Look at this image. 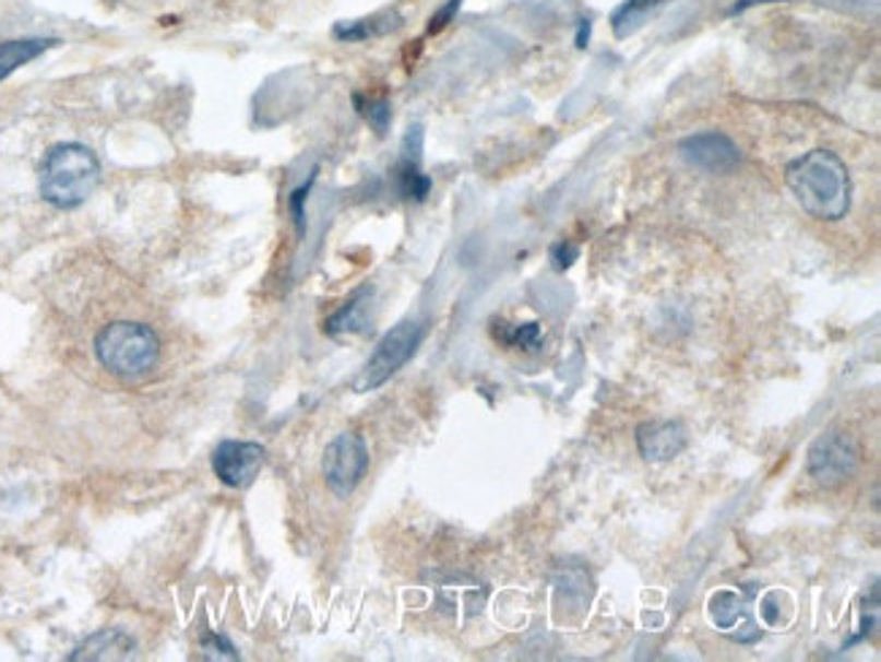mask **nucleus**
Returning <instances> with one entry per match:
<instances>
[{
	"label": "nucleus",
	"instance_id": "nucleus-1",
	"mask_svg": "<svg viewBox=\"0 0 881 662\" xmlns=\"http://www.w3.org/2000/svg\"><path fill=\"white\" fill-rule=\"evenodd\" d=\"M798 204L817 221H841L852 204L849 168L833 150H811L784 168Z\"/></svg>",
	"mask_w": 881,
	"mask_h": 662
},
{
	"label": "nucleus",
	"instance_id": "nucleus-2",
	"mask_svg": "<svg viewBox=\"0 0 881 662\" xmlns=\"http://www.w3.org/2000/svg\"><path fill=\"white\" fill-rule=\"evenodd\" d=\"M100 179V164L95 153L82 144H58L41 164V196L58 210H74L87 201Z\"/></svg>",
	"mask_w": 881,
	"mask_h": 662
},
{
	"label": "nucleus",
	"instance_id": "nucleus-3",
	"mask_svg": "<svg viewBox=\"0 0 881 662\" xmlns=\"http://www.w3.org/2000/svg\"><path fill=\"white\" fill-rule=\"evenodd\" d=\"M95 356L109 373L133 378L158 364L160 340L153 329L136 321H115L95 336Z\"/></svg>",
	"mask_w": 881,
	"mask_h": 662
},
{
	"label": "nucleus",
	"instance_id": "nucleus-4",
	"mask_svg": "<svg viewBox=\"0 0 881 662\" xmlns=\"http://www.w3.org/2000/svg\"><path fill=\"white\" fill-rule=\"evenodd\" d=\"M426 336V327L418 321H402L396 323L389 334L380 340V345L374 347V353L369 356V362L364 364V369L358 373V378L353 380V389L358 394H367V391L380 389L383 383H389L396 373L409 362V358L418 353L420 342Z\"/></svg>",
	"mask_w": 881,
	"mask_h": 662
},
{
	"label": "nucleus",
	"instance_id": "nucleus-5",
	"mask_svg": "<svg viewBox=\"0 0 881 662\" xmlns=\"http://www.w3.org/2000/svg\"><path fill=\"white\" fill-rule=\"evenodd\" d=\"M860 468V448L846 432H828L808 448V475L824 489L846 484Z\"/></svg>",
	"mask_w": 881,
	"mask_h": 662
},
{
	"label": "nucleus",
	"instance_id": "nucleus-6",
	"mask_svg": "<svg viewBox=\"0 0 881 662\" xmlns=\"http://www.w3.org/2000/svg\"><path fill=\"white\" fill-rule=\"evenodd\" d=\"M369 468L367 442L356 432L334 437L323 451V478L336 497H350Z\"/></svg>",
	"mask_w": 881,
	"mask_h": 662
},
{
	"label": "nucleus",
	"instance_id": "nucleus-7",
	"mask_svg": "<svg viewBox=\"0 0 881 662\" xmlns=\"http://www.w3.org/2000/svg\"><path fill=\"white\" fill-rule=\"evenodd\" d=\"M266 448L250 440H223L212 453V470L228 489H247L258 478Z\"/></svg>",
	"mask_w": 881,
	"mask_h": 662
},
{
	"label": "nucleus",
	"instance_id": "nucleus-8",
	"mask_svg": "<svg viewBox=\"0 0 881 662\" xmlns=\"http://www.w3.org/2000/svg\"><path fill=\"white\" fill-rule=\"evenodd\" d=\"M678 153H681V158L687 161L689 166L709 174H729L740 164L738 144H735L727 133L719 131H703L681 139Z\"/></svg>",
	"mask_w": 881,
	"mask_h": 662
},
{
	"label": "nucleus",
	"instance_id": "nucleus-9",
	"mask_svg": "<svg viewBox=\"0 0 881 662\" xmlns=\"http://www.w3.org/2000/svg\"><path fill=\"white\" fill-rule=\"evenodd\" d=\"M751 594H754V589L746 598L724 589V592H716L709 603V614L714 619V625L740 643H754L762 636L760 625H757L754 614H751Z\"/></svg>",
	"mask_w": 881,
	"mask_h": 662
},
{
	"label": "nucleus",
	"instance_id": "nucleus-10",
	"mask_svg": "<svg viewBox=\"0 0 881 662\" xmlns=\"http://www.w3.org/2000/svg\"><path fill=\"white\" fill-rule=\"evenodd\" d=\"M635 440L645 462H670L678 453H683L689 437L678 421H648L638 426Z\"/></svg>",
	"mask_w": 881,
	"mask_h": 662
},
{
	"label": "nucleus",
	"instance_id": "nucleus-11",
	"mask_svg": "<svg viewBox=\"0 0 881 662\" xmlns=\"http://www.w3.org/2000/svg\"><path fill=\"white\" fill-rule=\"evenodd\" d=\"M420 150H424V131L420 126L409 128L407 137H404L402 144V161L396 166L394 179H396V190L404 201H426V196L431 193V179L429 174H424L420 168Z\"/></svg>",
	"mask_w": 881,
	"mask_h": 662
},
{
	"label": "nucleus",
	"instance_id": "nucleus-12",
	"mask_svg": "<svg viewBox=\"0 0 881 662\" xmlns=\"http://www.w3.org/2000/svg\"><path fill=\"white\" fill-rule=\"evenodd\" d=\"M372 288H364L353 296L347 305H342L334 316L325 321V334L329 336H340V334H361V331H369V323H372Z\"/></svg>",
	"mask_w": 881,
	"mask_h": 662
},
{
	"label": "nucleus",
	"instance_id": "nucleus-13",
	"mask_svg": "<svg viewBox=\"0 0 881 662\" xmlns=\"http://www.w3.org/2000/svg\"><path fill=\"white\" fill-rule=\"evenodd\" d=\"M133 652H136V641L131 636L122 630H100L80 643L71 660H128Z\"/></svg>",
	"mask_w": 881,
	"mask_h": 662
},
{
	"label": "nucleus",
	"instance_id": "nucleus-14",
	"mask_svg": "<svg viewBox=\"0 0 881 662\" xmlns=\"http://www.w3.org/2000/svg\"><path fill=\"white\" fill-rule=\"evenodd\" d=\"M55 44H58L55 38H16V42L0 44V82L9 80L16 69H22L31 60L41 58Z\"/></svg>",
	"mask_w": 881,
	"mask_h": 662
},
{
	"label": "nucleus",
	"instance_id": "nucleus-15",
	"mask_svg": "<svg viewBox=\"0 0 881 662\" xmlns=\"http://www.w3.org/2000/svg\"><path fill=\"white\" fill-rule=\"evenodd\" d=\"M665 3L667 0H624V3L614 11V16H610L614 33L619 38L632 36V33L643 25L645 16H648L651 11L662 9Z\"/></svg>",
	"mask_w": 881,
	"mask_h": 662
},
{
	"label": "nucleus",
	"instance_id": "nucleus-16",
	"mask_svg": "<svg viewBox=\"0 0 881 662\" xmlns=\"http://www.w3.org/2000/svg\"><path fill=\"white\" fill-rule=\"evenodd\" d=\"M400 25V14H380L372 20H358V22H342L334 27V36L340 42H364V38L383 36V33L394 31Z\"/></svg>",
	"mask_w": 881,
	"mask_h": 662
},
{
	"label": "nucleus",
	"instance_id": "nucleus-17",
	"mask_svg": "<svg viewBox=\"0 0 881 662\" xmlns=\"http://www.w3.org/2000/svg\"><path fill=\"white\" fill-rule=\"evenodd\" d=\"M353 104H356L358 115L374 128V131L383 137L391 126V104L385 98H367V95H353Z\"/></svg>",
	"mask_w": 881,
	"mask_h": 662
},
{
	"label": "nucleus",
	"instance_id": "nucleus-18",
	"mask_svg": "<svg viewBox=\"0 0 881 662\" xmlns=\"http://www.w3.org/2000/svg\"><path fill=\"white\" fill-rule=\"evenodd\" d=\"M502 340L513 347H537V342H540V327L537 323H521V327L502 331Z\"/></svg>",
	"mask_w": 881,
	"mask_h": 662
},
{
	"label": "nucleus",
	"instance_id": "nucleus-19",
	"mask_svg": "<svg viewBox=\"0 0 881 662\" xmlns=\"http://www.w3.org/2000/svg\"><path fill=\"white\" fill-rule=\"evenodd\" d=\"M316 174H318V172H312V177L307 179V182L301 185V188H296L294 196H290V212H294V221H296V228H299V234L307 232V212H305V206H307V196H310L312 185H316Z\"/></svg>",
	"mask_w": 881,
	"mask_h": 662
},
{
	"label": "nucleus",
	"instance_id": "nucleus-20",
	"mask_svg": "<svg viewBox=\"0 0 881 662\" xmlns=\"http://www.w3.org/2000/svg\"><path fill=\"white\" fill-rule=\"evenodd\" d=\"M201 647L206 649V654H210L212 660H239L234 643L228 641L226 636H217V633H210V636L201 638Z\"/></svg>",
	"mask_w": 881,
	"mask_h": 662
},
{
	"label": "nucleus",
	"instance_id": "nucleus-21",
	"mask_svg": "<svg viewBox=\"0 0 881 662\" xmlns=\"http://www.w3.org/2000/svg\"><path fill=\"white\" fill-rule=\"evenodd\" d=\"M578 258H581V248L572 243H557L551 248V263L557 272H567V269H570Z\"/></svg>",
	"mask_w": 881,
	"mask_h": 662
},
{
	"label": "nucleus",
	"instance_id": "nucleus-22",
	"mask_svg": "<svg viewBox=\"0 0 881 662\" xmlns=\"http://www.w3.org/2000/svg\"><path fill=\"white\" fill-rule=\"evenodd\" d=\"M462 3L464 0H448L445 5H442L440 11H437L434 16H431V25H429V33H440L442 27L448 25V22L453 20V16H456V11L462 9Z\"/></svg>",
	"mask_w": 881,
	"mask_h": 662
},
{
	"label": "nucleus",
	"instance_id": "nucleus-23",
	"mask_svg": "<svg viewBox=\"0 0 881 662\" xmlns=\"http://www.w3.org/2000/svg\"><path fill=\"white\" fill-rule=\"evenodd\" d=\"M588 38H592V20H578V33H575V47L578 49H586L588 47Z\"/></svg>",
	"mask_w": 881,
	"mask_h": 662
},
{
	"label": "nucleus",
	"instance_id": "nucleus-24",
	"mask_svg": "<svg viewBox=\"0 0 881 662\" xmlns=\"http://www.w3.org/2000/svg\"><path fill=\"white\" fill-rule=\"evenodd\" d=\"M762 3H787V0H735V5L729 9V14H743V11L754 9V5Z\"/></svg>",
	"mask_w": 881,
	"mask_h": 662
}]
</instances>
